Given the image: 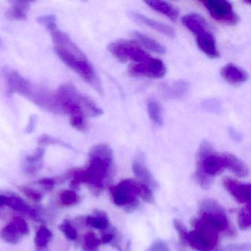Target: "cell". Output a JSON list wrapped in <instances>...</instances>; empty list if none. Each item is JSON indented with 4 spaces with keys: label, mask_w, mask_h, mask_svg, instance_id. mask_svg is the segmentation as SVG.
Returning <instances> with one entry per match:
<instances>
[{
    "label": "cell",
    "mask_w": 251,
    "mask_h": 251,
    "mask_svg": "<svg viewBox=\"0 0 251 251\" xmlns=\"http://www.w3.org/2000/svg\"><path fill=\"white\" fill-rule=\"evenodd\" d=\"M39 145L45 146V145H58V146L65 147L69 148V145L65 142L53 136L48 134L41 135L38 139Z\"/></svg>",
    "instance_id": "cell-31"
},
{
    "label": "cell",
    "mask_w": 251,
    "mask_h": 251,
    "mask_svg": "<svg viewBox=\"0 0 251 251\" xmlns=\"http://www.w3.org/2000/svg\"><path fill=\"white\" fill-rule=\"evenodd\" d=\"M60 202L66 206L75 205L79 201V196L74 191L65 190L59 195Z\"/></svg>",
    "instance_id": "cell-30"
},
{
    "label": "cell",
    "mask_w": 251,
    "mask_h": 251,
    "mask_svg": "<svg viewBox=\"0 0 251 251\" xmlns=\"http://www.w3.org/2000/svg\"><path fill=\"white\" fill-rule=\"evenodd\" d=\"M219 233L211 226L199 220L195 224V229L188 233L186 242L197 251H211L218 243Z\"/></svg>",
    "instance_id": "cell-4"
},
{
    "label": "cell",
    "mask_w": 251,
    "mask_h": 251,
    "mask_svg": "<svg viewBox=\"0 0 251 251\" xmlns=\"http://www.w3.org/2000/svg\"><path fill=\"white\" fill-rule=\"evenodd\" d=\"M56 95L63 114H68L70 124L79 131L87 129L86 117H98L103 114L92 99L80 93L73 83H63Z\"/></svg>",
    "instance_id": "cell-1"
},
{
    "label": "cell",
    "mask_w": 251,
    "mask_h": 251,
    "mask_svg": "<svg viewBox=\"0 0 251 251\" xmlns=\"http://www.w3.org/2000/svg\"><path fill=\"white\" fill-rule=\"evenodd\" d=\"M112 164L111 148L105 144L95 145L89 151L87 167L74 173L73 183L75 185L88 183L97 192H100L102 190L105 180L109 176Z\"/></svg>",
    "instance_id": "cell-2"
},
{
    "label": "cell",
    "mask_w": 251,
    "mask_h": 251,
    "mask_svg": "<svg viewBox=\"0 0 251 251\" xmlns=\"http://www.w3.org/2000/svg\"><path fill=\"white\" fill-rule=\"evenodd\" d=\"M45 149L38 148L31 155H29L23 162V170L27 175L36 174L43 167Z\"/></svg>",
    "instance_id": "cell-18"
},
{
    "label": "cell",
    "mask_w": 251,
    "mask_h": 251,
    "mask_svg": "<svg viewBox=\"0 0 251 251\" xmlns=\"http://www.w3.org/2000/svg\"><path fill=\"white\" fill-rule=\"evenodd\" d=\"M221 154L224 160L226 169H228L237 177H245L248 176L249 169L242 160L228 152H223Z\"/></svg>",
    "instance_id": "cell-19"
},
{
    "label": "cell",
    "mask_w": 251,
    "mask_h": 251,
    "mask_svg": "<svg viewBox=\"0 0 251 251\" xmlns=\"http://www.w3.org/2000/svg\"><path fill=\"white\" fill-rule=\"evenodd\" d=\"M2 75L5 79L8 93L13 95L17 94L28 99L34 88V86L29 80L18 72L8 67H5L2 70Z\"/></svg>",
    "instance_id": "cell-8"
},
{
    "label": "cell",
    "mask_w": 251,
    "mask_h": 251,
    "mask_svg": "<svg viewBox=\"0 0 251 251\" xmlns=\"http://www.w3.org/2000/svg\"><path fill=\"white\" fill-rule=\"evenodd\" d=\"M88 226L98 230H104L109 226V220L106 214L98 211L95 216H89L86 219Z\"/></svg>",
    "instance_id": "cell-26"
},
{
    "label": "cell",
    "mask_w": 251,
    "mask_h": 251,
    "mask_svg": "<svg viewBox=\"0 0 251 251\" xmlns=\"http://www.w3.org/2000/svg\"><path fill=\"white\" fill-rule=\"evenodd\" d=\"M181 21L183 25L194 34H197L198 32L208 28L205 20L197 14H187L182 18Z\"/></svg>",
    "instance_id": "cell-24"
},
{
    "label": "cell",
    "mask_w": 251,
    "mask_h": 251,
    "mask_svg": "<svg viewBox=\"0 0 251 251\" xmlns=\"http://www.w3.org/2000/svg\"><path fill=\"white\" fill-rule=\"evenodd\" d=\"M195 36L197 45L204 54L211 58L220 57V52L217 49L215 39L208 28L197 33Z\"/></svg>",
    "instance_id": "cell-13"
},
{
    "label": "cell",
    "mask_w": 251,
    "mask_h": 251,
    "mask_svg": "<svg viewBox=\"0 0 251 251\" xmlns=\"http://www.w3.org/2000/svg\"><path fill=\"white\" fill-rule=\"evenodd\" d=\"M28 232L29 227L26 222L20 217H16L2 229L0 236L8 243L17 244Z\"/></svg>",
    "instance_id": "cell-11"
},
{
    "label": "cell",
    "mask_w": 251,
    "mask_h": 251,
    "mask_svg": "<svg viewBox=\"0 0 251 251\" xmlns=\"http://www.w3.org/2000/svg\"><path fill=\"white\" fill-rule=\"evenodd\" d=\"M223 185L227 192L240 203L250 204L251 184L242 183L237 180L227 177L223 180Z\"/></svg>",
    "instance_id": "cell-12"
},
{
    "label": "cell",
    "mask_w": 251,
    "mask_h": 251,
    "mask_svg": "<svg viewBox=\"0 0 251 251\" xmlns=\"http://www.w3.org/2000/svg\"><path fill=\"white\" fill-rule=\"evenodd\" d=\"M60 230L62 231V233L65 235L66 237L70 240H75L77 237V232L75 227L69 223V222L65 221L59 226Z\"/></svg>",
    "instance_id": "cell-33"
},
{
    "label": "cell",
    "mask_w": 251,
    "mask_h": 251,
    "mask_svg": "<svg viewBox=\"0 0 251 251\" xmlns=\"http://www.w3.org/2000/svg\"><path fill=\"white\" fill-rule=\"evenodd\" d=\"M190 84L184 80H179L172 83H166L160 88L161 95L167 99H180L189 92Z\"/></svg>",
    "instance_id": "cell-14"
},
{
    "label": "cell",
    "mask_w": 251,
    "mask_h": 251,
    "mask_svg": "<svg viewBox=\"0 0 251 251\" xmlns=\"http://www.w3.org/2000/svg\"><path fill=\"white\" fill-rule=\"evenodd\" d=\"M8 206L14 210L25 213L31 218L38 220L39 214L36 211L30 208L23 200L17 197H8L5 195H0V207Z\"/></svg>",
    "instance_id": "cell-16"
},
{
    "label": "cell",
    "mask_w": 251,
    "mask_h": 251,
    "mask_svg": "<svg viewBox=\"0 0 251 251\" xmlns=\"http://www.w3.org/2000/svg\"><path fill=\"white\" fill-rule=\"evenodd\" d=\"M174 226L175 228L176 229L177 233H178L179 236H180V239H181V240L186 241L189 232H187L184 224L180 220H175Z\"/></svg>",
    "instance_id": "cell-34"
},
{
    "label": "cell",
    "mask_w": 251,
    "mask_h": 251,
    "mask_svg": "<svg viewBox=\"0 0 251 251\" xmlns=\"http://www.w3.org/2000/svg\"><path fill=\"white\" fill-rule=\"evenodd\" d=\"M52 238V233L48 227L42 226L36 232L35 243L38 249H45Z\"/></svg>",
    "instance_id": "cell-27"
},
{
    "label": "cell",
    "mask_w": 251,
    "mask_h": 251,
    "mask_svg": "<svg viewBox=\"0 0 251 251\" xmlns=\"http://www.w3.org/2000/svg\"><path fill=\"white\" fill-rule=\"evenodd\" d=\"M28 100L40 108L47 110L52 114H64L60 106L56 92L54 93L46 88L34 86Z\"/></svg>",
    "instance_id": "cell-9"
},
{
    "label": "cell",
    "mask_w": 251,
    "mask_h": 251,
    "mask_svg": "<svg viewBox=\"0 0 251 251\" xmlns=\"http://www.w3.org/2000/svg\"><path fill=\"white\" fill-rule=\"evenodd\" d=\"M108 49L114 58L120 62L133 61L136 64H143L152 58L139 45L130 41L120 40L112 42L108 45Z\"/></svg>",
    "instance_id": "cell-5"
},
{
    "label": "cell",
    "mask_w": 251,
    "mask_h": 251,
    "mask_svg": "<svg viewBox=\"0 0 251 251\" xmlns=\"http://www.w3.org/2000/svg\"><path fill=\"white\" fill-rule=\"evenodd\" d=\"M238 223L242 230H247L251 227V213L250 204H247L246 206L241 210L238 217Z\"/></svg>",
    "instance_id": "cell-29"
},
{
    "label": "cell",
    "mask_w": 251,
    "mask_h": 251,
    "mask_svg": "<svg viewBox=\"0 0 251 251\" xmlns=\"http://www.w3.org/2000/svg\"><path fill=\"white\" fill-rule=\"evenodd\" d=\"M23 192L27 198H30L32 201H36V202H39L42 199V195L34 189L24 187L23 189Z\"/></svg>",
    "instance_id": "cell-35"
},
{
    "label": "cell",
    "mask_w": 251,
    "mask_h": 251,
    "mask_svg": "<svg viewBox=\"0 0 251 251\" xmlns=\"http://www.w3.org/2000/svg\"><path fill=\"white\" fill-rule=\"evenodd\" d=\"M39 183L42 186H45L48 189H50V188L53 187L54 185H55V180L52 178H44L41 179Z\"/></svg>",
    "instance_id": "cell-38"
},
{
    "label": "cell",
    "mask_w": 251,
    "mask_h": 251,
    "mask_svg": "<svg viewBox=\"0 0 251 251\" xmlns=\"http://www.w3.org/2000/svg\"><path fill=\"white\" fill-rule=\"evenodd\" d=\"M226 170L222 154L213 151L211 144L203 141L200 145L197 161L195 179L203 189L211 184V177H215Z\"/></svg>",
    "instance_id": "cell-3"
},
{
    "label": "cell",
    "mask_w": 251,
    "mask_h": 251,
    "mask_svg": "<svg viewBox=\"0 0 251 251\" xmlns=\"http://www.w3.org/2000/svg\"><path fill=\"white\" fill-rule=\"evenodd\" d=\"M11 7L7 10L5 17L12 21H25L27 18V11L30 8L27 1H11Z\"/></svg>",
    "instance_id": "cell-20"
},
{
    "label": "cell",
    "mask_w": 251,
    "mask_h": 251,
    "mask_svg": "<svg viewBox=\"0 0 251 251\" xmlns=\"http://www.w3.org/2000/svg\"><path fill=\"white\" fill-rule=\"evenodd\" d=\"M145 251H170V249L163 241L156 240Z\"/></svg>",
    "instance_id": "cell-36"
},
{
    "label": "cell",
    "mask_w": 251,
    "mask_h": 251,
    "mask_svg": "<svg viewBox=\"0 0 251 251\" xmlns=\"http://www.w3.org/2000/svg\"><path fill=\"white\" fill-rule=\"evenodd\" d=\"M129 73L135 77H147L151 78H161L165 75L167 68L164 62L158 58H152L143 64L130 66Z\"/></svg>",
    "instance_id": "cell-10"
},
{
    "label": "cell",
    "mask_w": 251,
    "mask_h": 251,
    "mask_svg": "<svg viewBox=\"0 0 251 251\" xmlns=\"http://www.w3.org/2000/svg\"><path fill=\"white\" fill-rule=\"evenodd\" d=\"M145 3L154 11L164 14L171 20H176L178 17V11L169 2L164 1H147Z\"/></svg>",
    "instance_id": "cell-22"
},
{
    "label": "cell",
    "mask_w": 251,
    "mask_h": 251,
    "mask_svg": "<svg viewBox=\"0 0 251 251\" xmlns=\"http://www.w3.org/2000/svg\"><path fill=\"white\" fill-rule=\"evenodd\" d=\"M114 239V235L111 233H106L105 234L102 235L101 237L100 241L101 243L108 244L110 242H112Z\"/></svg>",
    "instance_id": "cell-39"
},
{
    "label": "cell",
    "mask_w": 251,
    "mask_h": 251,
    "mask_svg": "<svg viewBox=\"0 0 251 251\" xmlns=\"http://www.w3.org/2000/svg\"><path fill=\"white\" fill-rule=\"evenodd\" d=\"M221 75L227 83L239 85L248 80V75L245 70L236 67L234 64H228L221 69Z\"/></svg>",
    "instance_id": "cell-17"
},
{
    "label": "cell",
    "mask_w": 251,
    "mask_h": 251,
    "mask_svg": "<svg viewBox=\"0 0 251 251\" xmlns=\"http://www.w3.org/2000/svg\"><path fill=\"white\" fill-rule=\"evenodd\" d=\"M2 40H1V39H0V49H1V48H2Z\"/></svg>",
    "instance_id": "cell-41"
},
{
    "label": "cell",
    "mask_w": 251,
    "mask_h": 251,
    "mask_svg": "<svg viewBox=\"0 0 251 251\" xmlns=\"http://www.w3.org/2000/svg\"><path fill=\"white\" fill-rule=\"evenodd\" d=\"M201 3L216 21L227 25H235L239 23V17L233 11L231 4L227 1L206 0Z\"/></svg>",
    "instance_id": "cell-7"
},
{
    "label": "cell",
    "mask_w": 251,
    "mask_h": 251,
    "mask_svg": "<svg viewBox=\"0 0 251 251\" xmlns=\"http://www.w3.org/2000/svg\"><path fill=\"white\" fill-rule=\"evenodd\" d=\"M130 17L137 23L145 25L150 28L153 29L155 31L167 36V37L174 38L176 36V32L174 29L164 23L148 18L139 13L132 12Z\"/></svg>",
    "instance_id": "cell-15"
},
{
    "label": "cell",
    "mask_w": 251,
    "mask_h": 251,
    "mask_svg": "<svg viewBox=\"0 0 251 251\" xmlns=\"http://www.w3.org/2000/svg\"><path fill=\"white\" fill-rule=\"evenodd\" d=\"M37 125V117L36 115H31L29 118L28 123L25 128V133L27 134L33 133Z\"/></svg>",
    "instance_id": "cell-37"
},
{
    "label": "cell",
    "mask_w": 251,
    "mask_h": 251,
    "mask_svg": "<svg viewBox=\"0 0 251 251\" xmlns=\"http://www.w3.org/2000/svg\"><path fill=\"white\" fill-rule=\"evenodd\" d=\"M133 36L142 46L149 50L158 54L165 53L166 48L155 39L137 31L133 32Z\"/></svg>",
    "instance_id": "cell-23"
},
{
    "label": "cell",
    "mask_w": 251,
    "mask_h": 251,
    "mask_svg": "<svg viewBox=\"0 0 251 251\" xmlns=\"http://www.w3.org/2000/svg\"><path fill=\"white\" fill-rule=\"evenodd\" d=\"M141 182L126 179L110 189L113 202L117 206L126 207L127 209L137 205Z\"/></svg>",
    "instance_id": "cell-6"
},
{
    "label": "cell",
    "mask_w": 251,
    "mask_h": 251,
    "mask_svg": "<svg viewBox=\"0 0 251 251\" xmlns=\"http://www.w3.org/2000/svg\"><path fill=\"white\" fill-rule=\"evenodd\" d=\"M133 171L135 176L139 179V182L149 186L150 188L156 187L157 183L152 175L148 167L141 161H135L133 162Z\"/></svg>",
    "instance_id": "cell-21"
},
{
    "label": "cell",
    "mask_w": 251,
    "mask_h": 251,
    "mask_svg": "<svg viewBox=\"0 0 251 251\" xmlns=\"http://www.w3.org/2000/svg\"><path fill=\"white\" fill-rule=\"evenodd\" d=\"M37 22L45 26L49 31L58 27L57 18L55 15H45L38 17Z\"/></svg>",
    "instance_id": "cell-32"
},
{
    "label": "cell",
    "mask_w": 251,
    "mask_h": 251,
    "mask_svg": "<svg viewBox=\"0 0 251 251\" xmlns=\"http://www.w3.org/2000/svg\"><path fill=\"white\" fill-rule=\"evenodd\" d=\"M148 111L150 118L154 124L158 126H162V109L158 101L153 99L150 100L148 102Z\"/></svg>",
    "instance_id": "cell-25"
},
{
    "label": "cell",
    "mask_w": 251,
    "mask_h": 251,
    "mask_svg": "<svg viewBox=\"0 0 251 251\" xmlns=\"http://www.w3.org/2000/svg\"><path fill=\"white\" fill-rule=\"evenodd\" d=\"M38 251H45V249H38Z\"/></svg>",
    "instance_id": "cell-42"
},
{
    "label": "cell",
    "mask_w": 251,
    "mask_h": 251,
    "mask_svg": "<svg viewBox=\"0 0 251 251\" xmlns=\"http://www.w3.org/2000/svg\"><path fill=\"white\" fill-rule=\"evenodd\" d=\"M100 239H98L92 232H88L83 239V251H99L101 245Z\"/></svg>",
    "instance_id": "cell-28"
},
{
    "label": "cell",
    "mask_w": 251,
    "mask_h": 251,
    "mask_svg": "<svg viewBox=\"0 0 251 251\" xmlns=\"http://www.w3.org/2000/svg\"><path fill=\"white\" fill-rule=\"evenodd\" d=\"M230 136L233 138V139L236 141H239L241 139V136L239 135V132L236 131L234 129H230Z\"/></svg>",
    "instance_id": "cell-40"
}]
</instances>
